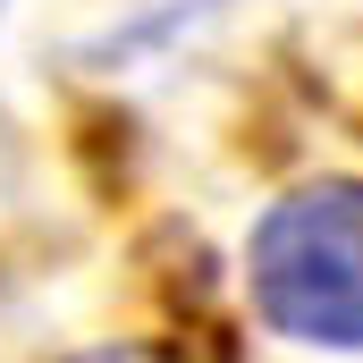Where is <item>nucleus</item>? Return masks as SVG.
<instances>
[{
    "label": "nucleus",
    "mask_w": 363,
    "mask_h": 363,
    "mask_svg": "<svg viewBox=\"0 0 363 363\" xmlns=\"http://www.w3.org/2000/svg\"><path fill=\"white\" fill-rule=\"evenodd\" d=\"M245 287L279 338L363 347V178L287 186L245 237Z\"/></svg>",
    "instance_id": "obj_1"
},
{
    "label": "nucleus",
    "mask_w": 363,
    "mask_h": 363,
    "mask_svg": "<svg viewBox=\"0 0 363 363\" xmlns=\"http://www.w3.org/2000/svg\"><path fill=\"white\" fill-rule=\"evenodd\" d=\"M68 363H169L161 347H85V355H68Z\"/></svg>",
    "instance_id": "obj_2"
}]
</instances>
